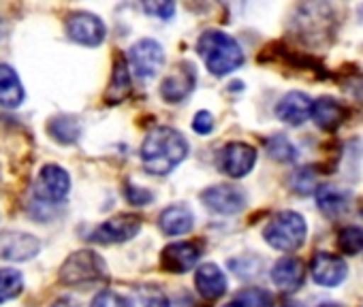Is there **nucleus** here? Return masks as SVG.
Segmentation results:
<instances>
[{
    "label": "nucleus",
    "instance_id": "obj_1",
    "mask_svg": "<svg viewBox=\"0 0 363 307\" xmlns=\"http://www.w3.org/2000/svg\"><path fill=\"white\" fill-rule=\"evenodd\" d=\"M191 145L186 137L171 126H156L141 143V165L150 175H169L186 161Z\"/></svg>",
    "mask_w": 363,
    "mask_h": 307
},
{
    "label": "nucleus",
    "instance_id": "obj_2",
    "mask_svg": "<svg viewBox=\"0 0 363 307\" xmlns=\"http://www.w3.org/2000/svg\"><path fill=\"white\" fill-rule=\"evenodd\" d=\"M197 52L203 58L208 71L216 77H225L244 64V52L240 43L223 30H206L197 43Z\"/></svg>",
    "mask_w": 363,
    "mask_h": 307
},
{
    "label": "nucleus",
    "instance_id": "obj_3",
    "mask_svg": "<svg viewBox=\"0 0 363 307\" xmlns=\"http://www.w3.org/2000/svg\"><path fill=\"white\" fill-rule=\"evenodd\" d=\"M306 235H308L306 220L297 212H280L263 228L265 241L280 252L299 250L306 241Z\"/></svg>",
    "mask_w": 363,
    "mask_h": 307
},
{
    "label": "nucleus",
    "instance_id": "obj_4",
    "mask_svg": "<svg viewBox=\"0 0 363 307\" xmlns=\"http://www.w3.org/2000/svg\"><path fill=\"white\" fill-rule=\"evenodd\" d=\"M107 277V267L103 258L92 250H79L71 254L60 267V282L67 286H88L103 282Z\"/></svg>",
    "mask_w": 363,
    "mask_h": 307
},
{
    "label": "nucleus",
    "instance_id": "obj_5",
    "mask_svg": "<svg viewBox=\"0 0 363 307\" xmlns=\"http://www.w3.org/2000/svg\"><path fill=\"white\" fill-rule=\"evenodd\" d=\"M33 192L43 203H60L71 192V175L60 165H45L37 173Z\"/></svg>",
    "mask_w": 363,
    "mask_h": 307
},
{
    "label": "nucleus",
    "instance_id": "obj_6",
    "mask_svg": "<svg viewBox=\"0 0 363 307\" xmlns=\"http://www.w3.org/2000/svg\"><path fill=\"white\" fill-rule=\"evenodd\" d=\"M220 171L233 180L246 178L257 165V149L244 141H231L220 151Z\"/></svg>",
    "mask_w": 363,
    "mask_h": 307
},
{
    "label": "nucleus",
    "instance_id": "obj_7",
    "mask_svg": "<svg viewBox=\"0 0 363 307\" xmlns=\"http://www.w3.org/2000/svg\"><path fill=\"white\" fill-rule=\"evenodd\" d=\"M128 62L137 77L150 79L164 66V50L154 39H139L128 52Z\"/></svg>",
    "mask_w": 363,
    "mask_h": 307
},
{
    "label": "nucleus",
    "instance_id": "obj_8",
    "mask_svg": "<svg viewBox=\"0 0 363 307\" xmlns=\"http://www.w3.org/2000/svg\"><path fill=\"white\" fill-rule=\"evenodd\" d=\"M67 35H69V39H73L79 45L99 47L105 41V37H107V26H105V22L99 16L79 11V13L69 16V20H67Z\"/></svg>",
    "mask_w": 363,
    "mask_h": 307
},
{
    "label": "nucleus",
    "instance_id": "obj_9",
    "mask_svg": "<svg viewBox=\"0 0 363 307\" xmlns=\"http://www.w3.org/2000/svg\"><path fill=\"white\" fill-rule=\"evenodd\" d=\"M203 248L197 241H177V243H169L162 254H160V265L167 273H189L201 258Z\"/></svg>",
    "mask_w": 363,
    "mask_h": 307
},
{
    "label": "nucleus",
    "instance_id": "obj_10",
    "mask_svg": "<svg viewBox=\"0 0 363 307\" xmlns=\"http://www.w3.org/2000/svg\"><path fill=\"white\" fill-rule=\"evenodd\" d=\"M141 231V220L139 216H133V214H122V216H116L103 224H99L90 239L96 241V243H103V245H111V243H124V241H130L137 233Z\"/></svg>",
    "mask_w": 363,
    "mask_h": 307
},
{
    "label": "nucleus",
    "instance_id": "obj_11",
    "mask_svg": "<svg viewBox=\"0 0 363 307\" xmlns=\"http://www.w3.org/2000/svg\"><path fill=\"white\" fill-rule=\"evenodd\" d=\"M195 81H197L195 66L191 62H179L177 69H173V73L160 83V96L173 105L182 103L195 90Z\"/></svg>",
    "mask_w": 363,
    "mask_h": 307
},
{
    "label": "nucleus",
    "instance_id": "obj_12",
    "mask_svg": "<svg viewBox=\"0 0 363 307\" xmlns=\"http://www.w3.org/2000/svg\"><path fill=\"white\" fill-rule=\"evenodd\" d=\"M201 201L220 216H233L246 207V195L238 186H212L201 192Z\"/></svg>",
    "mask_w": 363,
    "mask_h": 307
},
{
    "label": "nucleus",
    "instance_id": "obj_13",
    "mask_svg": "<svg viewBox=\"0 0 363 307\" xmlns=\"http://www.w3.org/2000/svg\"><path fill=\"white\" fill-rule=\"evenodd\" d=\"M310 273L312 279L320 286H337L346 279L348 275V267L344 262V258L329 254V252H316L312 262H310Z\"/></svg>",
    "mask_w": 363,
    "mask_h": 307
},
{
    "label": "nucleus",
    "instance_id": "obj_14",
    "mask_svg": "<svg viewBox=\"0 0 363 307\" xmlns=\"http://www.w3.org/2000/svg\"><path fill=\"white\" fill-rule=\"evenodd\" d=\"M276 115L284 124L301 126L312 115V100L303 92H289L276 105Z\"/></svg>",
    "mask_w": 363,
    "mask_h": 307
},
{
    "label": "nucleus",
    "instance_id": "obj_15",
    "mask_svg": "<svg viewBox=\"0 0 363 307\" xmlns=\"http://www.w3.org/2000/svg\"><path fill=\"white\" fill-rule=\"evenodd\" d=\"M195 288L208 301H216L227 292V275L216 262H203L195 271Z\"/></svg>",
    "mask_w": 363,
    "mask_h": 307
},
{
    "label": "nucleus",
    "instance_id": "obj_16",
    "mask_svg": "<svg viewBox=\"0 0 363 307\" xmlns=\"http://www.w3.org/2000/svg\"><path fill=\"white\" fill-rule=\"evenodd\" d=\"M306 279V269L299 258L284 256L272 267V282L282 290V292H295L301 288Z\"/></svg>",
    "mask_w": 363,
    "mask_h": 307
},
{
    "label": "nucleus",
    "instance_id": "obj_17",
    "mask_svg": "<svg viewBox=\"0 0 363 307\" xmlns=\"http://www.w3.org/2000/svg\"><path fill=\"white\" fill-rule=\"evenodd\" d=\"M158 226L167 237L186 235L195 226V214L186 205H179V203L171 205V207L162 209V214L158 216Z\"/></svg>",
    "mask_w": 363,
    "mask_h": 307
},
{
    "label": "nucleus",
    "instance_id": "obj_18",
    "mask_svg": "<svg viewBox=\"0 0 363 307\" xmlns=\"http://www.w3.org/2000/svg\"><path fill=\"white\" fill-rule=\"evenodd\" d=\"M312 117L318 128L331 132V130H337L342 126V122L348 117V109L342 103H337L335 98L323 96L316 103H312Z\"/></svg>",
    "mask_w": 363,
    "mask_h": 307
},
{
    "label": "nucleus",
    "instance_id": "obj_19",
    "mask_svg": "<svg viewBox=\"0 0 363 307\" xmlns=\"http://www.w3.org/2000/svg\"><path fill=\"white\" fill-rule=\"evenodd\" d=\"M39 252V241L28 233H9L0 243V258L30 260Z\"/></svg>",
    "mask_w": 363,
    "mask_h": 307
},
{
    "label": "nucleus",
    "instance_id": "obj_20",
    "mask_svg": "<svg viewBox=\"0 0 363 307\" xmlns=\"http://www.w3.org/2000/svg\"><path fill=\"white\" fill-rule=\"evenodd\" d=\"M24 96L26 92L20 75L9 64H0V105L16 109L24 103Z\"/></svg>",
    "mask_w": 363,
    "mask_h": 307
},
{
    "label": "nucleus",
    "instance_id": "obj_21",
    "mask_svg": "<svg viewBox=\"0 0 363 307\" xmlns=\"http://www.w3.org/2000/svg\"><path fill=\"white\" fill-rule=\"evenodd\" d=\"M348 199L350 195L340 190V188H333V186H320L316 190V203L320 207V212L329 218H337L346 212L348 207Z\"/></svg>",
    "mask_w": 363,
    "mask_h": 307
},
{
    "label": "nucleus",
    "instance_id": "obj_22",
    "mask_svg": "<svg viewBox=\"0 0 363 307\" xmlns=\"http://www.w3.org/2000/svg\"><path fill=\"white\" fill-rule=\"evenodd\" d=\"M130 92V75H128V64L124 60H116L113 64V73H111V81H109V88L105 92V98L111 103V105H118L122 103Z\"/></svg>",
    "mask_w": 363,
    "mask_h": 307
},
{
    "label": "nucleus",
    "instance_id": "obj_23",
    "mask_svg": "<svg viewBox=\"0 0 363 307\" xmlns=\"http://www.w3.org/2000/svg\"><path fill=\"white\" fill-rule=\"evenodd\" d=\"M52 139H56L58 143H65V145H71L79 139L82 134V124L79 120L75 117H67V115H60V117H52L50 126H48Z\"/></svg>",
    "mask_w": 363,
    "mask_h": 307
},
{
    "label": "nucleus",
    "instance_id": "obj_24",
    "mask_svg": "<svg viewBox=\"0 0 363 307\" xmlns=\"http://www.w3.org/2000/svg\"><path fill=\"white\" fill-rule=\"evenodd\" d=\"M265 149H267L269 156L274 161H278V163H293L297 158V147L284 134L269 137L267 143H265Z\"/></svg>",
    "mask_w": 363,
    "mask_h": 307
},
{
    "label": "nucleus",
    "instance_id": "obj_25",
    "mask_svg": "<svg viewBox=\"0 0 363 307\" xmlns=\"http://www.w3.org/2000/svg\"><path fill=\"white\" fill-rule=\"evenodd\" d=\"M24 288V277L18 269H0V303L16 299Z\"/></svg>",
    "mask_w": 363,
    "mask_h": 307
},
{
    "label": "nucleus",
    "instance_id": "obj_26",
    "mask_svg": "<svg viewBox=\"0 0 363 307\" xmlns=\"http://www.w3.org/2000/svg\"><path fill=\"white\" fill-rule=\"evenodd\" d=\"M337 248L346 256H357L363 252V231L359 226H344L337 233Z\"/></svg>",
    "mask_w": 363,
    "mask_h": 307
},
{
    "label": "nucleus",
    "instance_id": "obj_27",
    "mask_svg": "<svg viewBox=\"0 0 363 307\" xmlns=\"http://www.w3.org/2000/svg\"><path fill=\"white\" fill-rule=\"evenodd\" d=\"M240 307H272V294L263 288H248L242 290L233 299Z\"/></svg>",
    "mask_w": 363,
    "mask_h": 307
},
{
    "label": "nucleus",
    "instance_id": "obj_28",
    "mask_svg": "<svg viewBox=\"0 0 363 307\" xmlns=\"http://www.w3.org/2000/svg\"><path fill=\"white\" fill-rule=\"evenodd\" d=\"M90 307H135V303H133L128 296L120 294V292L101 290V292L92 299Z\"/></svg>",
    "mask_w": 363,
    "mask_h": 307
},
{
    "label": "nucleus",
    "instance_id": "obj_29",
    "mask_svg": "<svg viewBox=\"0 0 363 307\" xmlns=\"http://www.w3.org/2000/svg\"><path fill=\"white\" fill-rule=\"evenodd\" d=\"M293 188L301 195H310L316 188V175L312 169H301L293 178Z\"/></svg>",
    "mask_w": 363,
    "mask_h": 307
},
{
    "label": "nucleus",
    "instance_id": "obj_30",
    "mask_svg": "<svg viewBox=\"0 0 363 307\" xmlns=\"http://www.w3.org/2000/svg\"><path fill=\"white\" fill-rule=\"evenodd\" d=\"M143 11L152 18L171 20L175 13V3H169V0H160V3H143Z\"/></svg>",
    "mask_w": 363,
    "mask_h": 307
},
{
    "label": "nucleus",
    "instance_id": "obj_31",
    "mask_svg": "<svg viewBox=\"0 0 363 307\" xmlns=\"http://www.w3.org/2000/svg\"><path fill=\"white\" fill-rule=\"evenodd\" d=\"M124 197H126V201H128L130 205H137V207L147 205V203H152V199H154V195H152L150 190L137 188V186H133V184H128V186L124 188Z\"/></svg>",
    "mask_w": 363,
    "mask_h": 307
},
{
    "label": "nucleus",
    "instance_id": "obj_32",
    "mask_svg": "<svg viewBox=\"0 0 363 307\" xmlns=\"http://www.w3.org/2000/svg\"><path fill=\"white\" fill-rule=\"evenodd\" d=\"M193 130L199 134H208L214 130V115L210 111H197L193 120Z\"/></svg>",
    "mask_w": 363,
    "mask_h": 307
},
{
    "label": "nucleus",
    "instance_id": "obj_33",
    "mask_svg": "<svg viewBox=\"0 0 363 307\" xmlns=\"http://www.w3.org/2000/svg\"><path fill=\"white\" fill-rule=\"evenodd\" d=\"M52 307H75V305H73V303H71L69 299H60V301H56V303H54Z\"/></svg>",
    "mask_w": 363,
    "mask_h": 307
},
{
    "label": "nucleus",
    "instance_id": "obj_34",
    "mask_svg": "<svg viewBox=\"0 0 363 307\" xmlns=\"http://www.w3.org/2000/svg\"><path fill=\"white\" fill-rule=\"evenodd\" d=\"M320 307H342V305H333V303H325V305H320Z\"/></svg>",
    "mask_w": 363,
    "mask_h": 307
},
{
    "label": "nucleus",
    "instance_id": "obj_35",
    "mask_svg": "<svg viewBox=\"0 0 363 307\" xmlns=\"http://www.w3.org/2000/svg\"><path fill=\"white\" fill-rule=\"evenodd\" d=\"M225 307H240V305H238L235 301H231V303H229V305H225Z\"/></svg>",
    "mask_w": 363,
    "mask_h": 307
},
{
    "label": "nucleus",
    "instance_id": "obj_36",
    "mask_svg": "<svg viewBox=\"0 0 363 307\" xmlns=\"http://www.w3.org/2000/svg\"><path fill=\"white\" fill-rule=\"evenodd\" d=\"M284 307H301V305H293V303H289V305H284Z\"/></svg>",
    "mask_w": 363,
    "mask_h": 307
}]
</instances>
